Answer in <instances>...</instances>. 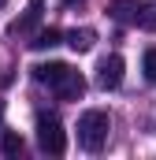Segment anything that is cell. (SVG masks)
Masks as SVG:
<instances>
[{
	"label": "cell",
	"mask_w": 156,
	"mask_h": 160,
	"mask_svg": "<svg viewBox=\"0 0 156 160\" xmlns=\"http://www.w3.org/2000/svg\"><path fill=\"white\" fill-rule=\"evenodd\" d=\"M108 130H112L108 112L89 108V112H82V116H78V145H82L85 153H100V149L108 145Z\"/></svg>",
	"instance_id": "6da1fadb"
},
{
	"label": "cell",
	"mask_w": 156,
	"mask_h": 160,
	"mask_svg": "<svg viewBox=\"0 0 156 160\" xmlns=\"http://www.w3.org/2000/svg\"><path fill=\"white\" fill-rule=\"evenodd\" d=\"M112 15L123 26H138V30H156V8L145 0H115Z\"/></svg>",
	"instance_id": "7a4b0ae2"
},
{
	"label": "cell",
	"mask_w": 156,
	"mask_h": 160,
	"mask_svg": "<svg viewBox=\"0 0 156 160\" xmlns=\"http://www.w3.org/2000/svg\"><path fill=\"white\" fill-rule=\"evenodd\" d=\"M37 145H41V153H48V157H63L67 134H63L60 116H52V112H41L37 116Z\"/></svg>",
	"instance_id": "3957f363"
},
{
	"label": "cell",
	"mask_w": 156,
	"mask_h": 160,
	"mask_svg": "<svg viewBox=\"0 0 156 160\" xmlns=\"http://www.w3.org/2000/svg\"><path fill=\"white\" fill-rule=\"evenodd\" d=\"M119 82H123V56L112 52L97 63V86L100 89H119Z\"/></svg>",
	"instance_id": "277c9868"
},
{
	"label": "cell",
	"mask_w": 156,
	"mask_h": 160,
	"mask_svg": "<svg viewBox=\"0 0 156 160\" xmlns=\"http://www.w3.org/2000/svg\"><path fill=\"white\" fill-rule=\"evenodd\" d=\"M52 89H56V97H60V101H78V97L85 93V78L78 75L75 67H67V71L60 75V82L52 86Z\"/></svg>",
	"instance_id": "5b68a950"
},
{
	"label": "cell",
	"mask_w": 156,
	"mask_h": 160,
	"mask_svg": "<svg viewBox=\"0 0 156 160\" xmlns=\"http://www.w3.org/2000/svg\"><path fill=\"white\" fill-rule=\"evenodd\" d=\"M41 11H45V0H30L26 15H22L19 22H11V34H26V30H34V26L41 22Z\"/></svg>",
	"instance_id": "8992f818"
},
{
	"label": "cell",
	"mask_w": 156,
	"mask_h": 160,
	"mask_svg": "<svg viewBox=\"0 0 156 160\" xmlns=\"http://www.w3.org/2000/svg\"><path fill=\"white\" fill-rule=\"evenodd\" d=\"M63 41L71 45V52H89V48H93V41H97V34H93L89 26H82V30L75 26L71 34H63Z\"/></svg>",
	"instance_id": "52a82bcc"
},
{
	"label": "cell",
	"mask_w": 156,
	"mask_h": 160,
	"mask_svg": "<svg viewBox=\"0 0 156 160\" xmlns=\"http://www.w3.org/2000/svg\"><path fill=\"white\" fill-rule=\"evenodd\" d=\"M63 71H67V63H56V60H52V63H37V67H34V78H37L41 86H56Z\"/></svg>",
	"instance_id": "ba28073f"
},
{
	"label": "cell",
	"mask_w": 156,
	"mask_h": 160,
	"mask_svg": "<svg viewBox=\"0 0 156 160\" xmlns=\"http://www.w3.org/2000/svg\"><path fill=\"white\" fill-rule=\"evenodd\" d=\"M60 41H63V34H60L56 26H45V30H37V38L30 41V48H34V52H45V48H56Z\"/></svg>",
	"instance_id": "9c48e42d"
},
{
	"label": "cell",
	"mask_w": 156,
	"mask_h": 160,
	"mask_svg": "<svg viewBox=\"0 0 156 160\" xmlns=\"http://www.w3.org/2000/svg\"><path fill=\"white\" fill-rule=\"evenodd\" d=\"M0 149H4L7 157H19V153H22V134H19V130H0Z\"/></svg>",
	"instance_id": "30bf717a"
},
{
	"label": "cell",
	"mask_w": 156,
	"mask_h": 160,
	"mask_svg": "<svg viewBox=\"0 0 156 160\" xmlns=\"http://www.w3.org/2000/svg\"><path fill=\"white\" fill-rule=\"evenodd\" d=\"M145 78L156 82V48H149V52H145Z\"/></svg>",
	"instance_id": "8fae6325"
},
{
	"label": "cell",
	"mask_w": 156,
	"mask_h": 160,
	"mask_svg": "<svg viewBox=\"0 0 156 160\" xmlns=\"http://www.w3.org/2000/svg\"><path fill=\"white\" fill-rule=\"evenodd\" d=\"M0 130H4V101H0Z\"/></svg>",
	"instance_id": "7c38bea8"
},
{
	"label": "cell",
	"mask_w": 156,
	"mask_h": 160,
	"mask_svg": "<svg viewBox=\"0 0 156 160\" xmlns=\"http://www.w3.org/2000/svg\"><path fill=\"white\" fill-rule=\"evenodd\" d=\"M63 4H67V8H71V4H75V0H63Z\"/></svg>",
	"instance_id": "4fadbf2b"
},
{
	"label": "cell",
	"mask_w": 156,
	"mask_h": 160,
	"mask_svg": "<svg viewBox=\"0 0 156 160\" xmlns=\"http://www.w3.org/2000/svg\"><path fill=\"white\" fill-rule=\"evenodd\" d=\"M4 4H7V0H0V8H4Z\"/></svg>",
	"instance_id": "5bb4252c"
}]
</instances>
